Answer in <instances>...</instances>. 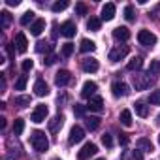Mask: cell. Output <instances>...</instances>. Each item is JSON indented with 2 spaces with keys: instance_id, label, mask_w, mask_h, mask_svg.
I'll return each instance as SVG.
<instances>
[{
  "instance_id": "6da1fadb",
  "label": "cell",
  "mask_w": 160,
  "mask_h": 160,
  "mask_svg": "<svg viewBox=\"0 0 160 160\" xmlns=\"http://www.w3.org/2000/svg\"><path fill=\"white\" fill-rule=\"evenodd\" d=\"M30 143L38 152H45L49 149V139H47L45 132H42V130H34L30 134Z\"/></svg>"
},
{
  "instance_id": "7a4b0ae2",
  "label": "cell",
  "mask_w": 160,
  "mask_h": 160,
  "mask_svg": "<svg viewBox=\"0 0 160 160\" xmlns=\"http://www.w3.org/2000/svg\"><path fill=\"white\" fill-rule=\"evenodd\" d=\"M138 42L145 47H152L156 43V36L151 32V30H139L138 32Z\"/></svg>"
},
{
  "instance_id": "3957f363",
  "label": "cell",
  "mask_w": 160,
  "mask_h": 160,
  "mask_svg": "<svg viewBox=\"0 0 160 160\" xmlns=\"http://www.w3.org/2000/svg\"><path fill=\"white\" fill-rule=\"evenodd\" d=\"M128 45H117V47H113L111 51H109V60L111 62H119V60H122L126 55H128Z\"/></svg>"
},
{
  "instance_id": "277c9868",
  "label": "cell",
  "mask_w": 160,
  "mask_h": 160,
  "mask_svg": "<svg viewBox=\"0 0 160 160\" xmlns=\"http://www.w3.org/2000/svg\"><path fill=\"white\" fill-rule=\"evenodd\" d=\"M151 85V75L147 73H136L134 75V87H136V91H145L147 87Z\"/></svg>"
},
{
  "instance_id": "5b68a950",
  "label": "cell",
  "mask_w": 160,
  "mask_h": 160,
  "mask_svg": "<svg viewBox=\"0 0 160 160\" xmlns=\"http://www.w3.org/2000/svg\"><path fill=\"white\" fill-rule=\"evenodd\" d=\"M47 113H49V111H47V106H43V104H38V106H36V109L32 111L30 119H32V122L40 124V122H43V121H45Z\"/></svg>"
},
{
  "instance_id": "8992f818",
  "label": "cell",
  "mask_w": 160,
  "mask_h": 160,
  "mask_svg": "<svg viewBox=\"0 0 160 160\" xmlns=\"http://www.w3.org/2000/svg\"><path fill=\"white\" fill-rule=\"evenodd\" d=\"M81 68H83V72H87V73H94V72H98L100 64H98V60H96L94 57H87V58L81 60Z\"/></svg>"
},
{
  "instance_id": "52a82bcc",
  "label": "cell",
  "mask_w": 160,
  "mask_h": 160,
  "mask_svg": "<svg viewBox=\"0 0 160 160\" xmlns=\"http://www.w3.org/2000/svg\"><path fill=\"white\" fill-rule=\"evenodd\" d=\"M96 152H98V147H96L94 143H85L83 149L77 152V158H79V160H87L89 156H92V154H96Z\"/></svg>"
},
{
  "instance_id": "ba28073f",
  "label": "cell",
  "mask_w": 160,
  "mask_h": 160,
  "mask_svg": "<svg viewBox=\"0 0 160 160\" xmlns=\"http://www.w3.org/2000/svg\"><path fill=\"white\" fill-rule=\"evenodd\" d=\"M83 138H85V130H83L81 126H73V128L70 130L68 141H70V145H75V143H79V141H83Z\"/></svg>"
},
{
  "instance_id": "9c48e42d",
  "label": "cell",
  "mask_w": 160,
  "mask_h": 160,
  "mask_svg": "<svg viewBox=\"0 0 160 160\" xmlns=\"http://www.w3.org/2000/svg\"><path fill=\"white\" fill-rule=\"evenodd\" d=\"M111 92H113V96L121 98V96H128L130 89H128L126 83H122V81H115V83L111 85Z\"/></svg>"
},
{
  "instance_id": "30bf717a",
  "label": "cell",
  "mask_w": 160,
  "mask_h": 160,
  "mask_svg": "<svg viewBox=\"0 0 160 160\" xmlns=\"http://www.w3.org/2000/svg\"><path fill=\"white\" fill-rule=\"evenodd\" d=\"M75 32H77V27H75L73 21H66V23L60 25V34H62L64 38H73Z\"/></svg>"
},
{
  "instance_id": "8fae6325",
  "label": "cell",
  "mask_w": 160,
  "mask_h": 160,
  "mask_svg": "<svg viewBox=\"0 0 160 160\" xmlns=\"http://www.w3.org/2000/svg\"><path fill=\"white\" fill-rule=\"evenodd\" d=\"M70 81H72V75H70L68 70H60V72H57V75H55V83H57L58 87H64V85H68Z\"/></svg>"
},
{
  "instance_id": "7c38bea8",
  "label": "cell",
  "mask_w": 160,
  "mask_h": 160,
  "mask_svg": "<svg viewBox=\"0 0 160 160\" xmlns=\"http://www.w3.org/2000/svg\"><path fill=\"white\" fill-rule=\"evenodd\" d=\"M98 91V85L94 83V81H85V85H83V91H81V96L83 98H92L94 96V92Z\"/></svg>"
},
{
  "instance_id": "4fadbf2b",
  "label": "cell",
  "mask_w": 160,
  "mask_h": 160,
  "mask_svg": "<svg viewBox=\"0 0 160 160\" xmlns=\"http://www.w3.org/2000/svg\"><path fill=\"white\" fill-rule=\"evenodd\" d=\"M87 109H91V111H94V113H100V111L104 109V100H102V96H92V98L89 100V104H87Z\"/></svg>"
},
{
  "instance_id": "5bb4252c",
  "label": "cell",
  "mask_w": 160,
  "mask_h": 160,
  "mask_svg": "<svg viewBox=\"0 0 160 160\" xmlns=\"http://www.w3.org/2000/svg\"><path fill=\"white\" fill-rule=\"evenodd\" d=\"M15 49L19 51V53H25L27 49H28V40H27V36L23 34V32H19L17 36H15Z\"/></svg>"
},
{
  "instance_id": "9a60e30c",
  "label": "cell",
  "mask_w": 160,
  "mask_h": 160,
  "mask_svg": "<svg viewBox=\"0 0 160 160\" xmlns=\"http://www.w3.org/2000/svg\"><path fill=\"white\" fill-rule=\"evenodd\" d=\"M115 10H117L115 4H113V2H108V4L102 8V19H104V21H111V19L115 17Z\"/></svg>"
},
{
  "instance_id": "2e32d148",
  "label": "cell",
  "mask_w": 160,
  "mask_h": 160,
  "mask_svg": "<svg viewBox=\"0 0 160 160\" xmlns=\"http://www.w3.org/2000/svg\"><path fill=\"white\" fill-rule=\"evenodd\" d=\"M113 38H115L117 42H126V40L130 38V30H128L126 27H117V28L113 30Z\"/></svg>"
},
{
  "instance_id": "e0dca14e",
  "label": "cell",
  "mask_w": 160,
  "mask_h": 160,
  "mask_svg": "<svg viewBox=\"0 0 160 160\" xmlns=\"http://www.w3.org/2000/svg\"><path fill=\"white\" fill-rule=\"evenodd\" d=\"M34 94H36V96H45V94H49V87H47V83L43 81V79H38V81L34 83Z\"/></svg>"
},
{
  "instance_id": "ac0fdd59",
  "label": "cell",
  "mask_w": 160,
  "mask_h": 160,
  "mask_svg": "<svg viewBox=\"0 0 160 160\" xmlns=\"http://www.w3.org/2000/svg\"><path fill=\"white\" fill-rule=\"evenodd\" d=\"M136 147H138V151H141V152H151V151H152V143H151V139H147V138H139V139L136 141Z\"/></svg>"
},
{
  "instance_id": "d6986e66",
  "label": "cell",
  "mask_w": 160,
  "mask_h": 160,
  "mask_svg": "<svg viewBox=\"0 0 160 160\" xmlns=\"http://www.w3.org/2000/svg\"><path fill=\"white\" fill-rule=\"evenodd\" d=\"M43 30H45V21H43V19H36V21L30 25V32H32V36H40Z\"/></svg>"
},
{
  "instance_id": "ffe728a7",
  "label": "cell",
  "mask_w": 160,
  "mask_h": 160,
  "mask_svg": "<svg viewBox=\"0 0 160 160\" xmlns=\"http://www.w3.org/2000/svg\"><path fill=\"white\" fill-rule=\"evenodd\" d=\"M121 160H143L141 151H124L121 154Z\"/></svg>"
},
{
  "instance_id": "44dd1931",
  "label": "cell",
  "mask_w": 160,
  "mask_h": 160,
  "mask_svg": "<svg viewBox=\"0 0 160 160\" xmlns=\"http://www.w3.org/2000/svg\"><path fill=\"white\" fill-rule=\"evenodd\" d=\"M134 109H136V113L139 117H149V106L145 102H136L134 104Z\"/></svg>"
},
{
  "instance_id": "7402d4cb",
  "label": "cell",
  "mask_w": 160,
  "mask_h": 160,
  "mask_svg": "<svg viewBox=\"0 0 160 160\" xmlns=\"http://www.w3.org/2000/svg\"><path fill=\"white\" fill-rule=\"evenodd\" d=\"M79 49H81L83 53H92L94 49H96V43L92 42V40H81V45H79Z\"/></svg>"
},
{
  "instance_id": "603a6c76",
  "label": "cell",
  "mask_w": 160,
  "mask_h": 160,
  "mask_svg": "<svg viewBox=\"0 0 160 160\" xmlns=\"http://www.w3.org/2000/svg\"><path fill=\"white\" fill-rule=\"evenodd\" d=\"M62 115H57V117H53L51 121H49V130L51 132H58V128L62 126Z\"/></svg>"
},
{
  "instance_id": "cb8c5ba5",
  "label": "cell",
  "mask_w": 160,
  "mask_h": 160,
  "mask_svg": "<svg viewBox=\"0 0 160 160\" xmlns=\"http://www.w3.org/2000/svg\"><path fill=\"white\" fill-rule=\"evenodd\" d=\"M141 66H143V58H141V57H134V58L128 62L126 68H128L130 72H134V70H141Z\"/></svg>"
},
{
  "instance_id": "d4e9b609",
  "label": "cell",
  "mask_w": 160,
  "mask_h": 160,
  "mask_svg": "<svg viewBox=\"0 0 160 160\" xmlns=\"http://www.w3.org/2000/svg\"><path fill=\"white\" fill-rule=\"evenodd\" d=\"M100 27H102V21H100L98 17H91V19L87 21V28H89V30H92V32L100 30Z\"/></svg>"
},
{
  "instance_id": "484cf974",
  "label": "cell",
  "mask_w": 160,
  "mask_h": 160,
  "mask_svg": "<svg viewBox=\"0 0 160 160\" xmlns=\"http://www.w3.org/2000/svg\"><path fill=\"white\" fill-rule=\"evenodd\" d=\"M119 119H121V122L124 126H132V113H130V109H122Z\"/></svg>"
},
{
  "instance_id": "4316f807",
  "label": "cell",
  "mask_w": 160,
  "mask_h": 160,
  "mask_svg": "<svg viewBox=\"0 0 160 160\" xmlns=\"http://www.w3.org/2000/svg\"><path fill=\"white\" fill-rule=\"evenodd\" d=\"M53 49V45L49 43V42H43V40H40L38 43H36V51L38 53H49Z\"/></svg>"
},
{
  "instance_id": "83f0119b",
  "label": "cell",
  "mask_w": 160,
  "mask_h": 160,
  "mask_svg": "<svg viewBox=\"0 0 160 160\" xmlns=\"http://www.w3.org/2000/svg\"><path fill=\"white\" fill-rule=\"evenodd\" d=\"M85 124H87L89 130H96L100 126V117H87L85 119Z\"/></svg>"
},
{
  "instance_id": "f1b7e54d",
  "label": "cell",
  "mask_w": 160,
  "mask_h": 160,
  "mask_svg": "<svg viewBox=\"0 0 160 160\" xmlns=\"http://www.w3.org/2000/svg\"><path fill=\"white\" fill-rule=\"evenodd\" d=\"M25 130V121L23 119H15L13 121V136H21Z\"/></svg>"
},
{
  "instance_id": "f546056e",
  "label": "cell",
  "mask_w": 160,
  "mask_h": 160,
  "mask_svg": "<svg viewBox=\"0 0 160 160\" xmlns=\"http://www.w3.org/2000/svg\"><path fill=\"white\" fill-rule=\"evenodd\" d=\"M13 104H15L17 108H27V106L30 104V96H15Z\"/></svg>"
},
{
  "instance_id": "4dcf8cb0",
  "label": "cell",
  "mask_w": 160,
  "mask_h": 160,
  "mask_svg": "<svg viewBox=\"0 0 160 160\" xmlns=\"http://www.w3.org/2000/svg\"><path fill=\"white\" fill-rule=\"evenodd\" d=\"M149 75H160V60H151Z\"/></svg>"
},
{
  "instance_id": "1f68e13d",
  "label": "cell",
  "mask_w": 160,
  "mask_h": 160,
  "mask_svg": "<svg viewBox=\"0 0 160 160\" xmlns=\"http://www.w3.org/2000/svg\"><path fill=\"white\" fill-rule=\"evenodd\" d=\"M124 19L126 21H136V12H134V6H126L124 8Z\"/></svg>"
},
{
  "instance_id": "d6a6232c",
  "label": "cell",
  "mask_w": 160,
  "mask_h": 160,
  "mask_svg": "<svg viewBox=\"0 0 160 160\" xmlns=\"http://www.w3.org/2000/svg\"><path fill=\"white\" fill-rule=\"evenodd\" d=\"M73 49H75V45L73 43H70V42H66L64 45H62V57H72V53H73Z\"/></svg>"
},
{
  "instance_id": "836d02e7",
  "label": "cell",
  "mask_w": 160,
  "mask_h": 160,
  "mask_svg": "<svg viewBox=\"0 0 160 160\" xmlns=\"http://www.w3.org/2000/svg\"><path fill=\"white\" fill-rule=\"evenodd\" d=\"M68 6H70V2H68V0H62V2H55L51 10H53L55 13H58V12H62V10H66Z\"/></svg>"
},
{
  "instance_id": "e575fe53",
  "label": "cell",
  "mask_w": 160,
  "mask_h": 160,
  "mask_svg": "<svg viewBox=\"0 0 160 160\" xmlns=\"http://www.w3.org/2000/svg\"><path fill=\"white\" fill-rule=\"evenodd\" d=\"M34 23V12H25L21 17V25H30Z\"/></svg>"
},
{
  "instance_id": "d590c367",
  "label": "cell",
  "mask_w": 160,
  "mask_h": 160,
  "mask_svg": "<svg viewBox=\"0 0 160 160\" xmlns=\"http://www.w3.org/2000/svg\"><path fill=\"white\" fill-rule=\"evenodd\" d=\"M0 17H2V28H8L10 27V23H12V15H10V12H2L0 13Z\"/></svg>"
},
{
  "instance_id": "8d00e7d4",
  "label": "cell",
  "mask_w": 160,
  "mask_h": 160,
  "mask_svg": "<svg viewBox=\"0 0 160 160\" xmlns=\"http://www.w3.org/2000/svg\"><path fill=\"white\" fill-rule=\"evenodd\" d=\"M27 81H28V77H27V75H21V77L17 79V81H15V89H17V91H25Z\"/></svg>"
},
{
  "instance_id": "74e56055",
  "label": "cell",
  "mask_w": 160,
  "mask_h": 160,
  "mask_svg": "<svg viewBox=\"0 0 160 160\" xmlns=\"http://www.w3.org/2000/svg\"><path fill=\"white\" fill-rule=\"evenodd\" d=\"M149 102H151V104H154V106H160V89L151 92V96H149Z\"/></svg>"
},
{
  "instance_id": "f35d334b",
  "label": "cell",
  "mask_w": 160,
  "mask_h": 160,
  "mask_svg": "<svg viewBox=\"0 0 160 160\" xmlns=\"http://www.w3.org/2000/svg\"><path fill=\"white\" fill-rule=\"evenodd\" d=\"M85 111H87V106H81V104H75L73 106V115H77V117H83Z\"/></svg>"
},
{
  "instance_id": "ab89813d",
  "label": "cell",
  "mask_w": 160,
  "mask_h": 160,
  "mask_svg": "<svg viewBox=\"0 0 160 160\" xmlns=\"http://www.w3.org/2000/svg\"><path fill=\"white\" fill-rule=\"evenodd\" d=\"M102 143L109 149V147H113V138H111V134H104L102 136Z\"/></svg>"
},
{
  "instance_id": "60d3db41",
  "label": "cell",
  "mask_w": 160,
  "mask_h": 160,
  "mask_svg": "<svg viewBox=\"0 0 160 160\" xmlns=\"http://www.w3.org/2000/svg\"><path fill=\"white\" fill-rule=\"evenodd\" d=\"M75 12H77L79 15H87V6H85L83 2H79V4H75Z\"/></svg>"
},
{
  "instance_id": "b9f144b4",
  "label": "cell",
  "mask_w": 160,
  "mask_h": 160,
  "mask_svg": "<svg viewBox=\"0 0 160 160\" xmlns=\"http://www.w3.org/2000/svg\"><path fill=\"white\" fill-rule=\"evenodd\" d=\"M55 62H57V55H53V53H49V55L45 57V60H43L45 66H51V64H55Z\"/></svg>"
},
{
  "instance_id": "7bdbcfd3",
  "label": "cell",
  "mask_w": 160,
  "mask_h": 160,
  "mask_svg": "<svg viewBox=\"0 0 160 160\" xmlns=\"http://www.w3.org/2000/svg\"><path fill=\"white\" fill-rule=\"evenodd\" d=\"M32 66H34V62H32L30 58H27V60H23V64H21V68H23V72H30V70H32Z\"/></svg>"
},
{
  "instance_id": "ee69618b",
  "label": "cell",
  "mask_w": 160,
  "mask_h": 160,
  "mask_svg": "<svg viewBox=\"0 0 160 160\" xmlns=\"http://www.w3.org/2000/svg\"><path fill=\"white\" fill-rule=\"evenodd\" d=\"M119 143H121V145H126V143H128V136H126V134H121V136H119Z\"/></svg>"
},
{
  "instance_id": "f6af8a7d",
  "label": "cell",
  "mask_w": 160,
  "mask_h": 160,
  "mask_svg": "<svg viewBox=\"0 0 160 160\" xmlns=\"http://www.w3.org/2000/svg\"><path fill=\"white\" fill-rule=\"evenodd\" d=\"M6 49H8V55H10V58H13V55H15L13 47H12V45H6Z\"/></svg>"
},
{
  "instance_id": "bcb514c9",
  "label": "cell",
  "mask_w": 160,
  "mask_h": 160,
  "mask_svg": "<svg viewBox=\"0 0 160 160\" xmlns=\"http://www.w3.org/2000/svg\"><path fill=\"white\" fill-rule=\"evenodd\" d=\"M0 89H2V92H4V89H6V77L2 75V79H0Z\"/></svg>"
},
{
  "instance_id": "7dc6e473",
  "label": "cell",
  "mask_w": 160,
  "mask_h": 160,
  "mask_svg": "<svg viewBox=\"0 0 160 160\" xmlns=\"http://www.w3.org/2000/svg\"><path fill=\"white\" fill-rule=\"evenodd\" d=\"M8 6H19V0H6Z\"/></svg>"
},
{
  "instance_id": "c3c4849f",
  "label": "cell",
  "mask_w": 160,
  "mask_h": 160,
  "mask_svg": "<svg viewBox=\"0 0 160 160\" xmlns=\"http://www.w3.org/2000/svg\"><path fill=\"white\" fill-rule=\"evenodd\" d=\"M0 128H6V119H4V117L0 119Z\"/></svg>"
},
{
  "instance_id": "681fc988",
  "label": "cell",
  "mask_w": 160,
  "mask_h": 160,
  "mask_svg": "<svg viewBox=\"0 0 160 160\" xmlns=\"http://www.w3.org/2000/svg\"><path fill=\"white\" fill-rule=\"evenodd\" d=\"M96 160H104V158H96Z\"/></svg>"
},
{
  "instance_id": "f907efd6",
  "label": "cell",
  "mask_w": 160,
  "mask_h": 160,
  "mask_svg": "<svg viewBox=\"0 0 160 160\" xmlns=\"http://www.w3.org/2000/svg\"><path fill=\"white\" fill-rule=\"evenodd\" d=\"M158 143H160V136H158Z\"/></svg>"
},
{
  "instance_id": "816d5d0a",
  "label": "cell",
  "mask_w": 160,
  "mask_h": 160,
  "mask_svg": "<svg viewBox=\"0 0 160 160\" xmlns=\"http://www.w3.org/2000/svg\"><path fill=\"white\" fill-rule=\"evenodd\" d=\"M53 160H60V158H53Z\"/></svg>"
}]
</instances>
